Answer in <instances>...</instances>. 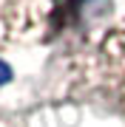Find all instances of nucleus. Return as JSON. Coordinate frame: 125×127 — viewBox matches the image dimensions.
Wrapping results in <instances>:
<instances>
[{"mask_svg": "<svg viewBox=\"0 0 125 127\" xmlns=\"http://www.w3.org/2000/svg\"><path fill=\"white\" fill-rule=\"evenodd\" d=\"M9 79H11V68L0 59V85H3V82H9Z\"/></svg>", "mask_w": 125, "mask_h": 127, "instance_id": "f03ea898", "label": "nucleus"}, {"mask_svg": "<svg viewBox=\"0 0 125 127\" xmlns=\"http://www.w3.org/2000/svg\"><path fill=\"white\" fill-rule=\"evenodd\" d=\"M97 65H100V82L105 88L108 99L125 116V17L100 42Z\"/></svg>", "mask_w": 125, "mask_h": 127, "instance_id": "f257e3e1", "label": "nucleus"}]
</instances>
